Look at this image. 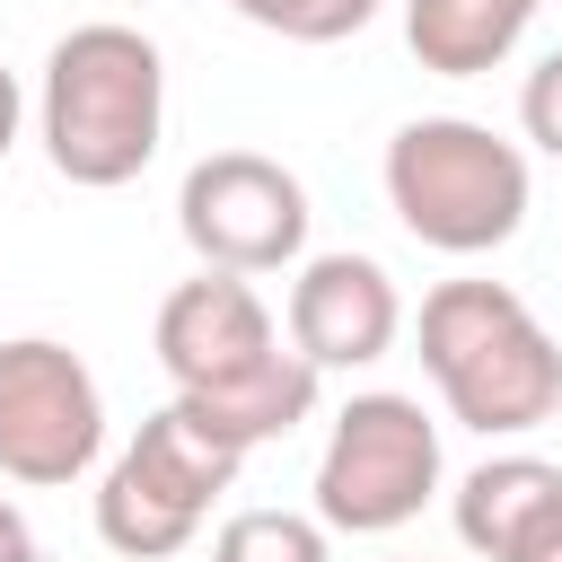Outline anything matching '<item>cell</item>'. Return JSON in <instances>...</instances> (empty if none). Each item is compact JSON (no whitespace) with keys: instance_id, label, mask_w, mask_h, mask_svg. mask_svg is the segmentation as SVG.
Listing matches in <instances>:
<instances>
[{"instance_id":"cell-1","label":"cell","mask_w":562,"mask_h":562,"mask_svg":"<svg viewBox=\"0 0 562 562\" xmlns=\"http://www.w3.org/2000/svg\"><path fill=\"white\" fill-rule=\"evenodd\" d=\"M35 132H44V158H53L61 184H79V193L132 184L167 140V61H158V44L123 18L70 26L44 53Z\"/></svg>"},{"instance_id":"cell-2","label":"cell","mask_w":562,"mask_h":562,"mask_svg":"<svg viewBox=\"0 0 562 562\" xmlns=\"http://www.w3.org/2000/svg\"><path fill=\"white\" fill-rule=\"evenodd\" d=\"M422 369L448 404V422L483 439L544 430L562 404V342L536 325V307L509 281H439L422 299Z\"/></svg>"},{"instance_id":"cell-3","label":"cell","mask_w":562,"mask_h":562,"mask_svg":"<svg viewBox=\"0 0 562 562\" xmlns=\"http://www.w3.org/2000/svg\"><path fill=\"white\" fill-rule=\"evenodd\" d=\"M527 149L474 114H413L386 140V211L430 255H492L527 228Z\"/></svg>"},{"instance_id":"cell-4","label":"cell","mask_w":562,"mask_h":562,"mask_svg":"<svg viewBox=\"0 0 562 562\" xmlns=\"http://www.w3.org/2000/svg\"><path fill=\"white\" fill-rule=\"evenodd\" d=\"M439 422L422 413V395L369 386L334 413L325 457H316V527L325 536H395L404 518H422V501L439 492Z\"/></svg>"},{"instance_id":"cell-5","label":"cell","mask_w":562,"mask_h":562,"mask_svg":"<svg viewBox=\"0 0 562 562\" xmlns=\"http://www.w3.org/2000/svg\"><path fill=\"white\" fill-rule=\"evenodd\" d=\"M237 465L246 457L220 448L184 404H158L132 430V448L105 465V483H97V536L123 562H167V553H184L202 536V518L237 483Z\"/></svg>"},{"instance_id":"cell-6","label":"cell","mask_w":562,"mask_h":562,"mask_svg":"<svg viewBox=\"0 0 562 562\" xmlns=\"http://www.w3.org/2000/svg\"><path fill=\"white\" fill-rule=\"evenodd\" d=\"M105 448V386L97 369L53 334L0 342V474L26 492L79 483Z\"/></svg>"},{"instance_id":"cell-7","label":"cell","mask_w":562,"mask_h":562,"mask_svg":"<svg viewBox=\"0 0 562 562\" xmlns=\"http://www.w3.org/2000/svg\"><path fill=\"white\" fill-rule=\"evenodd\" d=\"M176 228L202 255V272H281L307 255V184L263 149H211L176 184Z\"/></svg>"},{"instance_id":"cell-8","label":"cell","mask_w":562,"mask_h":562,"mask_svg":"<svg viewBox=\"0 0 562 562\" xmlns=\"http://www.w3.org/2000/svg\"><path fill=\"white\" fill-rule=\"evenodd\" d=\"M272 351H281L272 307L237 272H193L158 299V369L176 378V395H220V386L255 378Z\"/></svg>"},{"instance_id":"cell-9","label":"cell","mask_w":562,"mask_h":562,"mask_svg":"<svg viewBox=\"0 0 562 562\" xmlns=\"http://www.w3.org/2000/svg\"><path fill=\"white\" fill-rule=\"evenodd\" d=\"M404 334V290L378 255H307L290 281V351L325 378V369H369L386 360Z\"/></svg>"},{"instance_id":"cell-10","label":"cell","mask_w":562,"mask_h":562,"mask_svg":"<svg viewBox=\"0 0 562 562\" xmlns=\"http://www.w3.org/2000/svg\"><path fill=\"white\" fill-rule=\"evenodd\" d=\"M544 0H404V44L430 79H483L518 53Z\"/></svg>"},{"instance_id":"cell-11","label":"cell","mask_w":562,"mask_h":562,"mask_svg":"<svg viewBox=\"0 0 562 562\" xmlns=\"http://www.w3.org/2000/svg\"><path fill=\"white\" fill-rule=\"evenodd\" d=\"M176 404H184V413H193V422H202L220 448L255 457L263 439H290V430L316 413V369H307V360L281 342V351H272L255 378H237V386H220V395H176Z\"/></svg>"},{"instance_id":"cell-12","label":"cell","mask_w":562,"mask_h":562,"mask_svg":"<svg viewBox=\"0 0 562 562\" xmlns=\"http://www.w3.org/2000/svg\"><path fill=\"white\" fill-rule=\"evenodd\" d=\"M562 492V465L509 448V457H483L465 483H457V544L474 562H509V544L536 527V509Z\"/></svg>"},{"instance_id":"cell-13","label":"cell","mask_w":562,"mask_h":562,"mask_svg":"<svg viewBox=\"0 0 562 562\" xmlns=\"http://www.w3.org/2000/svg\"><path fill=\"white\" fill-rule=\"evenodd\" d=\"M211 562H334V536L299 509H237L211 536Z\"/></svg>"},{"instance_id":"cell-14","label":"cell","mask_w":562,"mask_h":562,"mask_svg":"<svg viewBox=\"0 0 562 562\" xmlns=\"http://www.w3.org/2000/svg\"><path fill=\"white\" fill-rule=\"evenodd\" d=\"M246 26L281 35V44H342L378 18V0H228Z\"/></svg>"},{"instance_id":"cell-15","label":"cell","mask_w":562,"mask_h":562,"mask_svg":"<svg viewBox=\"0 0 562 562\" xmlns=\"http://www.w3.org/2000/svg\"><path fill=\"white\" fill-rule=\"evenodd\" d=\"M518 123H527V140H536L544 158H562V44L527 70V88H518Z\"/></svg>"},{"instance_id":"cell-16","label":"cell","mask_w":562,"mask_h":562,"mask_svg":"<svg viewBox=\"0 0 562 562\" xmlns=\"http://www.w3.org/2000/svg\"><path fill=\"white\" fill-rule=\"evenodd\" d=\"M509 562H562V492H553V501L536 509V527H527V536L509 544Z\"/></svg>"},{"instance_id":"cell-17","label":"cell","mask_w":562,"mask_h":562,"mask_svg":"<svg viewBox=\"0 0 562 562\" xmlns=\"http://www.w3.org/2000/svg\"><path fill=\"white\" fill-rule=\"evenodd\" d=\"M0 562H35V527L18 501H0Z\"/></svg>"},{"instance_id":"cell-18","label":"cell","mask_w":562,"mask_h":562,"mask_svg":"<svg viewBox=\"0 0 562 562\" xmlns=\"http://www.w3.org/2000/svg\"><path fill=\"white\" fill-rule=\"evenodd\" d=\"M18 123H26V97H18V70L0 61V158L18 149Z\"/></svg>"},{"instance_id":"cell-19","label":"cell","mask_w":562,"mask_h":562,"mask_svg":"<svg viewBox=\"0 0 562 562\" xmlns=\"http://www.w3.org/2000/svg\"><path fill=\"white\" fill-rule=\"evenodd\" d=\"M553 430H562V404H553Z\"/></svg>"},{"instance_id":"cell-20","label":"cell","mask_w":562,"mask_h":562,"mask_svg":"<svg viewBox=\"0 0 562 562\" xmlns=\"http://www.w3.org/2000/svg\"><path fill=\"white\" fill-rule=\"evenodd\" d=\"M35 562H53V553H44V544H35Z\"/></svg>"},{"instance_id":"cell-21","label":"cell","mask_w":562,"mask_h":562,"mask_svg":"<svg viewBox=\"0 0 562 562\" xmlns=\"http://www.w3.org/2000/svg\"><path fill=\"white\" fill-rule=\"evenodd\" d=\"M114 9H123V0H114Z\"/></svg>"}]
</instances>
